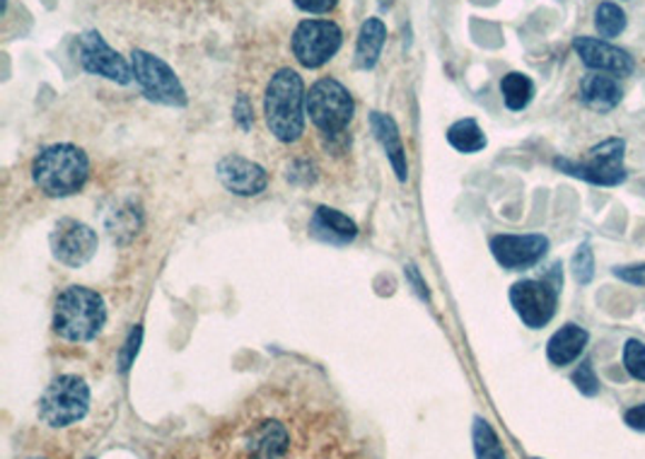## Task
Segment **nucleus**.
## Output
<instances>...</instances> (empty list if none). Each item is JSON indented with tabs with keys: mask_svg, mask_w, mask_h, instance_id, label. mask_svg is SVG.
I'll list each match as a JSON object with an SVG mask.
<instances>
[{
	"mask_svg": "<svg viewBox=\"0 0 645 459\" xmlns=\"http://www.w3.org/2000/svg\"><path fill=\"white\" fill-rule=\"evenodd\" d=\"M370 129L377 138V143L383 146L385 156L391 164V170H395L399 182H406V177H409V162H406V150L401 143V133L397 121L391 119L389 114H383V111H373L370 114Z\"/></svg>",
	"mask_w": 645,
	"mask_h": 459,
	"instance_id": "15",
	"label": "nucleus"
},
{
	"mask_svg": "<svg viewBox=\"0 0 645 459\" xmlns=\"http://www.w3.org/2000/svg\"><path fill=\"white\" fill-rule=\"evenodd\" d=\"M305 114H307V94L302 78L284 68L278 71L264 94V117L266 127L278 138L280 143H296L305 133Z\"/></svg>",
	"mask_w": 645,
	"mask_h": 459,
	"instance_id": "1",
	"label": "nucleus"
},
{
	"mask_svg": "<svg viewBox=\"0 0 645 459\" xmlns=\"http://www.w3.org/2000/svg\"><path fill=\"white\" fill-rule=\"evenodd\" d=\"M288 450L286 428L276 421L261 423L249 438V455L255 459H280Z\"/></svg>",
	"mask_w": 645,
	"mask_h": 459,
	"instance_id": "20",
	"label": "nucleus"
},
{
	"mask_svg": "<svg viewBox=\"0 0 645 459\" xmlns=\"http://www.w3.org/2000/svg\"><path fill=\"white\" fill-rule=\"evenodd\" d=\"M133 78L152 102H160L167 107H185L187 90L181 86L177 73L167 66L160 56H152L143 49H136L131 53Z\"/></svg>",
	"mask_w": 645,
	"mask_h": 459,
	"instance_id": "7",
	"label": "nucleus"
},
{
	"mask_svg": "<svg viewBox=\"0 0 645 459\" xmlns=\"http://www.w3.org/2000/svg\"><path fill=\"white\" fill-rule=\"evenodd\" d=\"M622 97H624V90L616 76L593 73L583 78L580 82V100L587 109H593V111H609L622 102Z\"/></svg>",
	"mask_w": 645,
	"mask_h": 459,
	"instance_id": "17",
	"label": "nucleus"
},
{
	"mask_svg": "<svg viewBox=\"0 0 645 459\" xmlns=\"http://www.w3.org/2000/svg\"><path fill=\"white\" fill-rule=\"evenodd\" d=\"M78 61L92 76H102L119 86H129L133 80V66L123 59L121 53L111 49L102 39L100 32H86L80 34L78 41Z\"/></svg>",
	"mask_w": 645,
	"mask_h": 459,
	"instance_id": "10",
	"label": "nucleus"
},
{
	"mask_svg": "<svg viewBox=\"0 0 645 459\" xmlns=\"http://www.w3.org/2000/svg\"><path fill=\"white\" fill-rule=\"evenodd\" d=\"M90 409V387L78 375H61L39 399V419L51 428L73 426Z\"/></svg>",
	"mask_w": 645,
	"mask_h": 459,
	"instance_id": "4",
	"label": "nucleus"
},
{
	"mask_svg": "<svg viewBox=\"0 0 645 459\" xmlns=\"http://www.w3.org/2000/svg\"><path fill=\"white\" fill-rule=\"evenodd\" d=\"M595 30L599 37H605V39L619 37L626 30L624 10L616 3H612V0L599 3L595 10Z\"/></svg>",
	"mask_w": 645,
	"mask_h": 459,
	"instance_id": "23",
	"label": "nucleus"
},
{
	"mask_svg": "<svg viewBox=\"0 0 645 459\" xmlns=\"http://www.w3.org/2000/svg\"><path fill=\"white\" fill-rule=\"evenodd\" d=\"M614 276L631 286H645V263H636V267H616Z\"/></svg>",
	"mask_w": 645,
	"mask_h": 459,
	"instance_id": "29",
	"label": "nucleus"
},
{
	"mask_svg": "<svg viewBox=\"0 0 645 459\" xmlns=\"http://www.w3.org/2000/svg\"><path fill=\"white\" fill-rule=\"evenodd\" d=\"M447 141L459 152H479L486 148V136L474 119H462L447 131Z\"/></svg>",
	"mask_w": 645,
	"mask_h": 459,
	"instance_id": "21",
	"label": "nucleus"
},
{
	"mask_svg": "<svg viewBox=\"0 0 645 459\" xmlns=\"http://www.w3.org/2000/svg\"><path fill=\"white\" fill-rule=\"evenodd\" d=\"M570 269H573V276H576V281L580 286L593 281V278H595V255H593L591 245H580L578 247L576 257H573V261H570Z\"/></svg>",
	"mask_w": 645,
	"mask_h": 459,
	"instance_id": "26",
	"label": "nucleus"
},
{
	"mask_svg": "<svg viewBox=\"0 0 645 459\" xmlns=\"http://www.w3.org/2000/svg\"><path fill=\"white\" fill-rule=\"evenodd\" d=\"M292 53L305 68L329 63L344 44L341 27L331 20H302L292 32Z\"/></svg>",
	"mask_w": 645,
	"mask_h": 459,
	"instance_id": "8",
	"label": "nucleus"
},
{
	"mask_svg": "<svg viewBox=\"0 0 645 459\" xmlns=\"http://www.w3.org/2000/svg\"><path fill=\"white\" fill-rule=\"evenodd\" d=\"M624 366L631 378L645 382V343L638 339H628L624 346Z\"/></svg>",
	"mask_w": 645,
	"mask_h": 459,
	"instance_id": "25",
	"label": "nucleus"
},
{
	"mask_svg": "<svg viewBox=\"0 0 645 459\" xmlns=\"http://www.w3.org/2000/svg\"><path fill=\"white\" fill-rule=\"evenodd\" d=\"M235 121L240 123V127L245 131L251 129V121H255V117H251V104L247 100V94H240L237 97V102H235Z\"/></svg>",
	"mask_w": 645,
	"mask_h": 459,
	"instance_id": "31",
	"label": "nucleus"
},
{
	"mask_svg": "<svg viewBox=\"0 0 645 459\" xmlns=\"http://www.w3.org/2000/svg\"><path fill=\"white\" fill-rule=\"evenodd\" d=\"M140 341H143V329L133 327L129 333V339H126V343H123V351L119 353V366L123 372L133 366V360H136L138 349H140Z\"/></svg>",
	"mask_w": 645,
	"mask_h": 459,
	"instance_id": "28",
	"label": "nucleus"
},
{
	"mask_svg": "<svg viewBox=\"0 0 645 459\" xmlns=\"http://www.w3.org/2000/svg\"><path fill=\"white\" fill-rule=\"evenodd\" d=\"M302 12H310V16H325V12L334 10L339 0H292Z\"/></svg>",
	"mask_w": 645,
	"mask_h": 459,
	"instance_id": "30",
	"label": "nucleus"
},
{
	"mask_svg": "<svg viewBox=\"0 0 645 459\" xmlns=\"http://www.w3.org/2000/svg\"><path fill=\"white\" fill-rule=\"evenodd\" d=\"M549 249V240L544 235H496L490 240V252L496 261L508 271L532 269Z\"/></svg>",
	"mask_w": 645,
	"mask_h": 459,
	"instance_id": "12",
	"label": "nucleus"
},
{
	"mask_svg": "<svg viewBox=\"0 0 645 459\" xmlns=\"http://www.w3.org/2000/svg\"><path fill=\"white\" fill-rule=\"evenodd\" d=\"M90 177V160L78 146H49L32 164V179L44 197L66 199L86 187Z\"/></svg>",
	"mask_w": 645,
	"mask_h": 459,
	"instance_id": "2",
	"label": "nucleus"
},
{
	"mask_svg": "<svg viewBox=\"0 0 645 459\" xmlns=\"http://www.w3.org/2000/svg\"><path fill=\"white\" fill-rule=\"evenodd\" d=\"M51 255L53 259L63 263L68 269H80L97 255V232L86 226V222L63 218L56 222V228L51 230Z\"/></svg>",
	"mask_w": 645,
	"mask_h": 459,
	"instance_id": "9",
	"label": "nucleus"
},
{
	"mask_svg": "<svg viewBox=\"0 0 645 459\" xmlns=\"http://www.w3.org/2000/svg\"><path fill=\"white\" fill-rule=\"evenodd\" d=\"M624 421L628 428H634V430H643L645 433V405H638L634 409H628L624 413Z\"/></svg>",
	"mask_w": 645,
	"mask_h": 459,
	"instance_id": "32",
	"label": "nucleus"
},
{
	"mask_svg": "<svg viewBox=\"0 0 645 459\" xmlns=\"http://www.w3.org/2000/svg\"><path fill=\"white\" fill-rule=\"evenodd\" d=\"M624 152H626V143L622 141V138H607V141L597 143L591 152H587L585 160L576 162V160L558 158L554 164L566 174L585 179V182H591V184L619 187L626 182Z\"/></svg>",
	"mask_w": 645,
	"mask_h": 459,
	"instance_id": "6",
	"label": "nucleus"
},
{
	"mask_svg": "<svg viewBox=\"0 0 645 459\" xmlns=\"http://www.w3.org/2000/svg\"><path fill=\"white\" fill-rule=\"evenodd\" d=\"M587 331L578 325H566L560 327L554 337L549 339V346H546V356L554 366H570L587 346Z\"/></svg>",
	"mask_w": 645,
	"mask_h": 459,
	"instance_id": "18",
	"label": "nucleus"
},
{
	"mask_svg": "<svg viewBox=\"0 0 645 459\" xmlns=\"http://www.w3.org/2000/svg\"><path fill=\"white\" fill-rule=\"evenodd\" d=\"M30 459H41V457H30Z\"/></svg>",
	"mask_w": 645,
	"mask_h": 459,
	"instance_id": "35",
	"label": "nucleus"
},
{
	"mask_svg": "<svg viewBox=\"0 0 645 459\" xmlns=\"http://www.w3.org/2000/svg\"><path fill=\"white\" fill-rule=\"evenodd\" d=\"M218 179L235 197H259L269 187V172L259 162L240 156H228L218 162Z\"/></svg>",
	"mask_w": 645,
	"mask_h": 459,
	"instance_id": "14",
	"label": "nucleus"
},
{
	"mask_svg": "<svg viewBox=\"0 0 645 459\" xmlns=\"http://www.w3.org/2000/svg\"><path fill=\"white\" fill-rule=\"evenodd\" d=\"M573 49H576V53L580 56V61L587 68H593V71H602V73H609L616 78H626V76L634 73V68H636L634 59H631L624 49L609 44V41H605V39L578 37L576 41H573Z\"/></svg>",
	"mask_w": 645,
	"mask_h": 459,
	"instance_id": "13",
	"label": "nucleus"
},
{
	"mask_svg": "<svg viewBox=\"0 0 645 459\" xmlns=\"http://www.w3.org/2000/svg\"><path fill=\"white\" fill-rule=\"evenodd\" d=\"M406 271H409V276H411V281L416 283V290H418V293H420V298H426V300H428V286H426L424 281H420V276H418L416 267H409V269H406Z\"/></svg>",
	"mask_w": 645,
	"mask_h": 459,
	"instance_id": "33",
	"label": "nucleus"
},
{
	"mask_svg": "<svg viewBox=\"0 0 645 459\" xmlns=\"http://www.w3.org/2000/svg\"><path fill=\"white\" fill-rule=\"evenodd\" d=\"M573 385H576L585 397H595L599 392V380L591 363H583L576 372H573Z\"/></svg>",
	"mask_w": 645,
	"mask_h": 459,
	"instance_id": "27",
	"label": "nucleus"
},
{
	"mask_svg": "<svg viewBox=\"0 0 645 459\" xmlns=\"http://www.w3.org/2000/svg\"><path fill=\"white\" fill-rule=\"evenodd\" d=\"M500 92L508 109L520 111L532 102V97H535V82L523 73H508L500 80Z\"/></svg>",
	"mask_w": 645,
	"mask_h": 459,
	"instance_id": "22",
	"label": "nucleus"
},
{
	"mask_svg": "<svg viewBox=\"0 0 645 459\" xmlns=\"http://www.w3.org/2000/svg\"><path fill=\"white\" fill-rule=\"evenodd\" d=\"M354 97L334 78H321L307 92V114L325 136H341L354 121Z\"/></svg>",
	"mask_w": 645,
	"mask_h": 459,
	"instance_id": "5",
	"label": "nucleus"
},
{
	"mask_svg": "<svg viewBox=\"0 0 645 459\" xmlns=\"http://www.w3.org/2000/svg\"><path fill=\"white\" fill-rule=\"evenodd\" d=\"M310 228L315 238L331 242V245H348V242H354L358 235V226L354 220L344 216L341 211H336V208H327V206L317 208Z\"/></svg>",
	"mask_w": 645,
	"mask_h": 459,
	"instance_id": "16",
	"label": "nucleus"
},
{
	"mask_svg": "<svg viewBox=\"0 0 645 459\" xmlns=\"http://www.w3.org/2000/svg\"><path fill=\"white\" fill-rule=\"evenodd\" d=\"M107 325V305L97 290L68 286L53 305V331L73 343L92 341Z\"/></svg>",
	"mask_w": 645,
	"mask_h": 459,
	"instance_id": "3",
	"label": "nucleus"
},
{
	"mask_svg": "<svg viewBox=\"0 0 645 459\" xmlns=\"http://www.w3.org/2000/svg\"><path fill=\"white\" fill-rule=\"evenodd\" d=\"M380 6H383V8H389V6H391V0H380Z\"/></svg>",
	"mask_w": 645,
	"mask_h": 459,
	"instance_id": "34",
	"label": "nucleus"
},
{
	"mask_svg": "<svg viewBox=\"0 0 645 459\" xmlns=\"http://www.w3.org/2000/svg\"><path fill=\"white\" fill-rule=\"evenodd\" d=\"M385 41H387V27L380 18H370L363 22L358 44H356V66L360 68V71H373L375 63L380 61Z\"/></svg>",
	"mask_w": 645,
	"mask_h": 459,
	"instance_id": "19",
	"label": "nucleus"
},
{
	"mask_svg": "<svg viewBox=\"0 0 645 459\" xmlns=\"http://www.w3.org/2000/svg\"><path fill=\"white\" fill-rule=\"evenodd\" d=\"M474 450L476 459H508L496 430L484 419H474Z\"/></svg>",
	"mask_w": 645,
	"mask_h": 459,
	"instance_id": "24",
	"label": "nucleus"
},
{
	"mask_svg": "<svg viewBox=\"0 0 645 459\" xmlns=\"http://www.w3.org/2000/svg\"><path fill=\"white\" fill-rule=\"evenodd\" d=\"M510 302L529 329H542L556 315L558 288L549 281H517L510 288Z\"/></svg>",
	"mask_w": 645,
	"mask_h": 459,
	"instance_id": "11",
	"label": "nucleus"
}]
</instances>
